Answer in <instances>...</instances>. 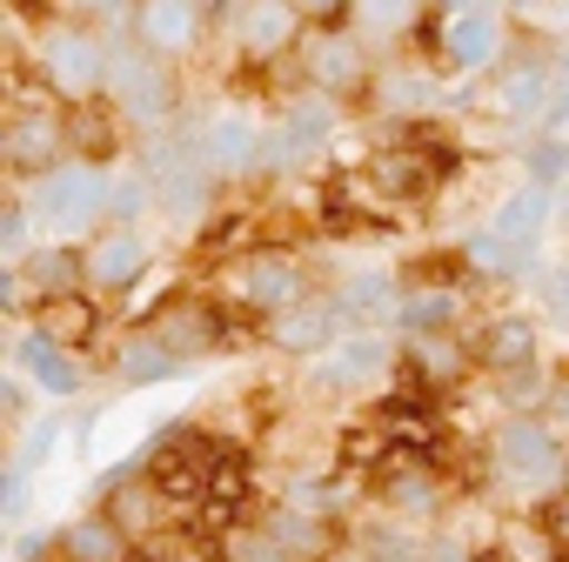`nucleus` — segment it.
<instances>
[{
    "instance_id": "nucleus-15",
    "label": "nucleus",
    "mask_w": 569,
    "mask_h": 562,
    "mask_svg": "<svg viewBox=\"0 0 569 562\" xmlns=\"http://www.w3.org/2000/svg\"><path fill=\"white\" fill-rule=\"evenodd\" d=\"M68 148V121L61 114H14L8 128V168L14 174H48Z\"/></svg>"
},
{
    "instance_id": "nucleus-42",
    "label": "nucleus",
    "mask_w": 569,
    "mask_h": 562,
    "mask_svg": "<svg viewBox=\"0 0 569 562\" xmlns=\"http://www.w3.org/2000/svg\"><path fill=\"white\" fill-rule=\"evenodd\" d=\"M562 489H569V469H562Z\"/></svg>"
},
{
    "instance_id": "nucleus-35",
    "label": "nucleus",
    "mask_w": 569,
    "mask_h": 562,
    "mask_svg": "<svg viewBox=\"0 0 569 562\" xmlns=\"http://www.w3.org/2000/svg\"><path fill=\"white\" fill-rule=\"evenodd\" d=\"M154 562H221L208 542H194V535H181V542H161L154 549Z\"/></svg>"
},
{
    "instance_id": "nucleus-29",
    "label": "nucleus",
    "mask_w": 569,
    "mask_h": 562,
    "mask_svg": "<svg viewBox=\"0 0 569 562\" xmlns=\"http://www.w3.org/2000/svg\"><path fill=\"white\" fill-rule=\"evenodd\" d=\"M141 429H148V422H141L134 409H114V415H101V422H94L88 455H94V462H121V455L134 449V435H141Z\"/></svg>"
},
{
    "instance_id": "nucleus-9",
    "label": "nucleus",
    "mask_w": 569,
    "mask_h": 562,
    "mask_svg": "<svg viewBox=\"0 0 569 562\" xmlns=\"http://www.w3.org/2000/svg\"><path fill=\"white\" fill-rule=\"evenodd\" d=\"M302 68H309V88L322 94H356L369 81V61H362V34L356 28H322L309 48H302Z\"/></svg>"
},
{
    "instance_id": "nucleus-1",
    "label": "nucleus",
    "mask_w": 569,
    "mask_h": 562,
    "mask_svg": "<svg viewBox=\"0 0 569 562\" xmlns=\"http://www.w3.org/2000/svg\"><path fill=\"white\" fill-rule=\"evenodd\" d=\"M114 208V174L101 161H54L48 174H34L28 188V214L34 228L48 234H81V228H101Z\"/></svg>"
},
{
    "instance_id": "nucleus-18",
    "label": "nucleus",
    "mask_w": 569,
    "mask_h": 562,
    "mask_svg": "<svg viewBox=\"0 0 569 562\" xmlns=\"http://www.w3.org/2000/svg\"><path fill=\"white\" fill-rule=\"evenodd\" d=\"M14 362H21V375H28L34 389H48L54 402H68V395L81 389V362H74L54 335H21V355H14Z\"/></svg>"
},
{
    "instance_id": "nucleus-17",
    "label": "nucleus",
    "mask_w": 569,
    "mask_h": 562,
    "mask_svg": "<svg viewBox=\"0 0 569 562\" xmlns=\"http://www.w3.org/2000/svg\"><path fill=\"white\" fill-rule=\"evenodd\" d=\"M476 362L496 369V375H516L536 362V322L529 315H496L482 335H476Z\"/></svg>"
},
{
    "instance_id": "nucleus-19",
    "label": "nucleus",
    "mask_w": 569,
    "mask_h": 562,
    "mask_svg": "<svg viewBox=\"0 0 569 562\" xmlns=\"http://www.w3.org/2000/svg\"><path fill=\"white\" fill-rule=\"evenodd\" d=\"M382 362H389V342H382V335H369V329H349V335L322 355V375H329L336 389H362V382H376V375H382Z\"/></svg>"
},
{
    "instance_id": "nucleus-40",
    "label": "nucleus",
    "mask_w": 569,
    "mask_h": 562,
    "mask_svg": "<svg viewBox=\"0 0 569 562\" xmlns=\"http://www.w3.org/2000/svg\"><path fill=\"white\" fill-rule=\"evenodd\" d=\"M549 529H556V542H569V489L549 502Z\"/></svg>"
},
{
    "instance_id": "nucleus-25",
    "label": "nucleus",
    "mask_w": 569,
    "mask_h": 562,
    "mask_svg": "<svg viewBox=\"0 0 569 562\" xmlns=\"http://www.w3.org/2000/svg\"><path fill=\"white\" fill-rule=\"evenodd\" d=\"M369 181H376L382 194H416V188H429L436 174H429V154H422V148H389V154H376Z\"/></svg>"
},
{
    "instance_id": "nucleus-16",
    "label": "nucleus",
    "mask_w": 569,
    "mask_h": 562,
    "mask_svg": "<svg viewBox=\"0 0 569 562\" xmlns=\"http://www.w3.org/2000/svg\"><path fill=\"white\" fill-rule=\"evenodd\" d=\"M148 329H154V335H161L181 362H194V355H208V349L221 342V315H214L208 302H168Z\"/></svg>"
},
{
    "instance_id": "nucleus-3",
    "label": "nucleus",
    "mask_w": 569,
    "mask_h": 562,
    "mask_svg": "<svg viewBox=\"0 0 569 562\" xmlns=\"http://www.w3.org/2000/svg\"><path fill=\"white\" fill-rule=\"evenodd\" d=\"M108 74H114V54H108V41H101L94 28H81V21H54V28L41 34V81H48L54 94H68V101H94V94L108 88Z\"/></svg>"
},
{
    "instance_id": "nucleus-10",
    "label": "nucleus",
    "mask_w": 569,
    "mask_h": 562,
    "mask_svg": "<svg viewBox=\"0 0 569 562\" xmlns=\"http://www.w3.org/2000/svg\"><path fill=\"white\" fill-rule=\"evenodd\" d=\"M261 141H268V128L254 114L221 108L201 128V161H208V174H254L261 168Z\"/></svg>"
},
{
    "instance_id": "nucleus-41",
    "label": "nucleus",
    "mask_w": 569,
    "mask_h": 562,
    "mask_svg": "<svg viewBox=\"0 0 569 562\" xmlns=\"http://www.w3.org/2000/svg\"><path fill=\"white\" fill-rule=\"evenodd\" d=\"M556 415H562V422H569V389H556Z\"/></svg>"
},
{
    "instance_id": "nucleus-4",
    "label": "nucleus",
    "mask_w": 569,
    "mask_h": 562,
    "mask_svg": "<svg viewBox=\"0 0 569 562\" xmlns=\"http://www.w3.org/2000/svg\"><path fill=\"white\" fill-rule=\"evenodd\" d=\"M108 94H114L121 121H134V128H161V121L174 114V74H168V54H154V48H141V41H134L128 54H114Z\"/></svg>"
},
{
    "instance_id": "nucleus-7",
    "label": "nucleus",
    "mask_w": 569,
    "mask_h": 562,
    "mask_svg": "<svg viewBox=\"0 0 569 562\" xmlns=\"http://www.w3.org/2000/svg\"><path fill=\"white\" fill-rule=\"evenodd\" d=\"M502 14L489 8V0H469V8H449L442 14V54H449V68H462V74H482V68H496L502 61Z\"/></svg>"
},
{
    "instance_id": "nucleus-5",
    "label": "nucleus",
    "mask_w": 569,
    "mask_h": 562,
    "mask_svg": "<svg viewBox=\"0 0 569 562\" xmlns=\"http://www.w3.org/2000/svg\"><path fill=\"white\" fill-rule=\"evenodd\" d=\"M496 462H502V475L522 482V489H549V482H562V469H569L556 422H536V415H509V422H502Z\"/></svg>"
},
{
    "instance_id": "nucleus-24",
    "label": "nucleus",
    "mask_w": 569,
    "mask_h": 562,
    "mask_svg": "<svg viewBox=\"0 0 569 562\" xmlns=\"http://www.w3.org/2000/svg\"><path fill=\"white\" fill-rule=\"evenodd\" d=\"M114 369H121V382H161V375H174V369H181V355L148 329V335H128V342H121Z\"/></svg>"
},
{
    "instance_id": "nucleus-31",
    "label": "nucleus",
    "mask_w": 569,
    "mask_h": 562,
    "mask_svg": "<svg viewBox=\"0 0 569 562\" xmlns=\"http://www.w3.org/2000/svg\"><path fill=\"white\" fill-rule=\"evenodd\" d=\"M268 535H274L281 549H296V555H309V549L322 542V529H316L309 515H289V509H281V515H268Z\"/></svg>"
},
{
    "instance_id": "nucleus-37",
    "label": "nucleus",
    "mask_w": 569,
    "mask_h": 562,
    "mask_svg": "<svg viewBox=\"0 0 569 562\" xmlns=\"http://www.w3.org/2000/svg\"><path fill=\"white\" fill-rule=\"evenodd\" d=\"M234 562H289V549L268 535V542H241V549H234Z\"/></svg>"
},
{
    "instance_id": "nucleus-13",
    "label": "nucleus",
    "mask_w": 569,
    "mask_h": 562,
    "mask_svg": "<svg viewBox=\"0 0 569 562\" xmlns=\"http://www.w3.org/2000/svg\"><path fill=\"white\" fill-rule=\"evenodd\" d=\"M201 34V0H134V41L154 54H181Z\"/></svg>"
},
{
    "instance_id": "nucleus-23",
    "label": "nucleus",
    "mask_w": 569,
    "mask_h": 562,
    "mask_svg": "<svg viewBox=\"0 0 569 562\" xmlns=\"http://www.w3.org/2000/svg\"><path fill=\"white\" fill-rule=\"evenodd\" d=\"M101 329V309L74 289V295H54V302H41V335H54L61 349H74V342H88Z\"/></svg>"
},
{
    "instance_id": "nucleus-27",
    "label": "nucleus",
    "mask_w": 569,
    "mask_h": 562,
    "mask_svg": "<svg viewBox=\"0 0 569 562\" xmlns=\"http://www.w3.org/2000/svg\"><path fill=\"white\" fill-rule=\"evenodd\" d=\"M329 101H336V94H322V88H316V94H302L289 114H281V128H289L296 141H309V148H322V141H329V128H336V108H329Z\"/></svg>"
},
{
    "instance_id": "nucleus-34",
    "label": "nucleus",
    "mask_w": 569,
    "mask_h": 562,
    "mask_svg": "<svg viewBox=\"0 0 569 562\" xmlns=\"http://www.w3.org/2000/svg\"><path fill=\"white\" fill-rule=\"evenodd\" d=\"M562 168H569V154H562V141H536V154H529V181H562Z\"/></svg>"
},
{
    "instance_id": "nucleus-32",
    "label": "nucleus",
    "mask_w": 569,
    "mask_h": 562,
    "mask_svg": "<svg viewBox=\"0 0 569 562\" xmlns=\"http://www.w3.org/2000/svg\"><path fill=\"white\" fill-rule=\"evenodd\" d=\"M389 502H396L402 515H422V509H436V489H429L422 475H396V482H389Z\"/></svg>"
},
{
    "instance_id": "nucleus-2",
    "label": "nucleus",
    "mask_w": 569,
    "mask_h": 562,
    "mask_svg": "<svg viewBox=\"0 0 569 562\" xmlns=\"http://www.w3.org/2000/svg\"><path fill=\"white\" fill-rule=\"evenodd\" d=\"M549 228V181H522L502 194V208L489 214V228L469 241V261L482 274H522L536 268V241Z\"/></svg>"
},
{
    "instance_id": "nucleus-14",
    "label": "nucleus",
    "mask_w": 569,
    "mask_h": 562,
    "mask_svg": "<svg viewBox=\"0 0 569 562\" xmlns=\"http://www.w3.org/2000/svg\"><path fill=\"white\" fill-rule=\"evenodd\" d=\"M302 21H309V14L296 8V0H241V8H234V34H241L248 54H281V48H296Z\"/></svg>"
},
{
    "instance_id": "nucleus-38",
    "label": "nucleus",
    "mask_w": 569,
    "mask_h": 562,
    "mask_svg": "<svg viewBox=\"0 0 569 562\" xmlns=\"http://www.w3.org/2000/svg\"><path fill=\"white\" fill-rule=\"evenodd\" d=\"M61 8H68V14H128L134 0H61Z\"/></svg>"
},
{
    "instance_id": "nucleus-20",
    "label": "nucleus",
    "mask_w": 569,
    "mask_h": 562,
    "mask_svg": "<svg viewBox=\"0 0 569 562\" xmlns=\"http://www.w3.org/2000/svg\"><path fill=\"white\" fill-rule=\"evenodd\" d=\"M456 315H462V295L456 289H436V281H416V289H402V302H396L402 335H442Z\"/></svg>"
},
{
    "instance_id": "nucleus-36",
    "label": "nucleus",
    "mask_w": 569,
    "mask_h": 562,
    "mask_svg": "<svg viewBox=\"0 0 569 562\" xmlns=\"http://www.w3.org/2000/svg\"><path fill=\"white\" fill-rule=\"evenodd\" d=\"M542 302H549L556 315H569V261H562V268H549V281H542Z\"/></svg>"
},
{
    "instance_id": "nucleus-28",
    "label": "nucleus",
    "mask_w": 569,
    "mask_h": 562,
    "mask_svg": "<svg viewBox=\"0 0 569 562\" xmlns=\"http://www.w3.org/2000/svg\"><path fill=\"white\" fill-rule=\"evenodd\" d=\"M409 362H416L429 382H456V375H462V349L449 342V329H442V335H409Z\"/></svg>"
},
{
    "instance_id": "nucleus-39",
    "label": "nucleus",
    "mask_w": 569,
    "mask_h": 562,
    "mask_svg": "<svg viewBox=\"0 0 569 562\" xmlns=\"http://www.w3.org/2000/svg\"><path fill=\"white\" fill-rule=\"evenodd\" d=\"M296 8H302L309 21H322V28H329L336 14H349V0H296Z\"/></svg>"
},
{
    "instance_id": "nucleus-33",
    "label": "nucleus",
    "mask_w": 569,
    "mask_h": 562,
    "mask_svg": "<svg viewBox=\"0 0 569 562\" xmlns=\"http://www.w3.org/2000/svg\"><path fill=\"white\" fill-rule=\"evenodd\" d=\"M28 201H8V214H0V241H8V261H28Z\"/></svg>"
},
{
    "instance_id": "nucleus-26",
    "label": "nucleus",
    "mask_w": 569,
    "mask_h": 562,
    "mask_svg": "<svg viewBox=\"0 0 569 562\" xmlns=\"http://www.w3.org/2000/svg\"><path fill=\"white\" fill-rule=\"evenodd\" d=\"M121 549H128V529L114 515H88V522L68 529V555L74 562H121Z\"/></svg>"
},
{
    "instance_id": "nucleus-6",
    "label": "nucleus",
    "mask_w": 569,
    "mask_h": 562,
    "mask_svg": "<svg viewBox=\"0 0 569 562\" xmlns=\"http://www.w3.org/2000/svg\"><path fill=\"white\" fill-rule=\"evenodd\" d=\"M349 302L342 295H302L296 309H281V315H268V342L274 349H289V355H329L342 335H349Z\"/></svg>"
},
{
    "instance_id": "nucleus-30",
    "label": "nucleus",
    "mask_w": 569,
    "mask_h": 562,
    "mask_svg": "<svg viewBox=\"0 0 569 562\" xmlns=\"http://www.w3.org/2000/svg\"><path fill=\"white\" fill-rule=\"evenodd\" d=\"M154 495H161V489H121V495L108 502V515H114L128 535H148V529H154Z\"/></svg>"
},
{
    "instance_id": "nucleus-21",
    "label": "nucleus",
    "mask_w": 569,
    "mask_h": 562,
    "mask_svg": "<svg viewBox=\"0 0 569 562\" xmlns=\"http://www.w3.org/2000/svg\"><path fill=\"white\" fill-rule=\"evenodd\" d=\"M21 274H28V289H34L41 302H54V295H74L81 281H88V254H74V248H41V254L21 261Z\"/></svg>"
},
{
    "instance_id": "nucleus-8",
    "label": "nucleus",
    "mask_w": 569,
    "mask_h": 562,
    "mask_svg": "<svg viewBox=\"0 0 569 562\" xmlns=\"http://www.w3.org/2000/svg\"><path fill=\"white\" fill-rule=\"evenodd\" d=\"M234 295H241L248 309H261V315H281V309H296V302L309 295V281H302L296 254L261 248V254H248V261L234 268Z\"/></svg>"
},
{
    "instance_id": "nucleus-12",
    "label": "nucleus",
    "mask_w": 569,
    "mask_h": 562,
    "mask_svg": "<svg viewBox=\"0 0 569 562\" xmlns=\"http://www.w3.org/2000/svg\"><path fill=\"white\" fill-rule=\"evenodd\" d=\"M489 108L502 114V121H549V108H556V68L549 61H516V68H502L496 74V88H489Z\"/></svg>"
},
{
    "instance_id": "nucleus-11",
    "label": "nucleus",
    "mask_w": 569,
    "mask_h": 562,
    "mask_svg": "<svg viewBox=\"0 0 569 562\" xmlns=\"http://www.w3.org/2000/svg\"><path fill=\"white\" fill-rule=\"evenodd\" d=\"M81 254H88V281H94V289H134V281L148 274V241L128 221L94 228Z\"/></svg>"
},
{
    "instance_id": "nucleus-22",
    "label": "nucleus",
    "mask_w": 569,
    "mask_h": 562,
    "mask_svg": "<svg viewBox=\"0 0 569 562\" xmlns=\"http://www.w3.org/2000/svg\"><path fill=\"white\" fill-rule=\"evenodd\" d=\"M349 21L362 41H396L422 21V0H349Z\"/></svg>"
}]
</instances>
